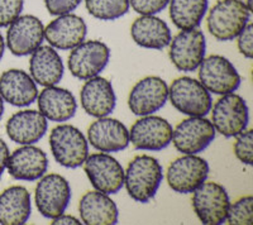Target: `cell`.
<instances>
[{"instance_id": "836d02e7", "label": "cell", "mask_w": 253, "mask_h": 225, "mask_svg": "<svg viewBox=\"0 0 253 225\" xmlns=\"http://www.w3.org/2000/svg\"><path fill=\"white\" fill-rule=\"evenodd\" d=\"M81 1L83 0H44V5L49 14L58 17L76 10Z\"/></svg>"}, {"instance_id": "ffe728a7", "label": "cell", "mask_w": 253, "mask_h": 225, "mask_svg": "<svg viewBox=\"0 0 253 225\" xmlns=\"http://www.w3.org/2000/svg\"><path fill=\"white\" fill-rule=\"evenodd\" d=\"M84 112L92 118H103L112 114L117 105L114 87L108 78L95 76L85 81L80 91Z\"/></svg>"}, {"instance_id": "f546056e", "label": "cell", "mask_w": 253, "mask_h": 225, "mask_svg": "<svg viewBox=\"0 0 253 225\" xmlns=\"http://www.w3.org/2000/svg\"><path fill=\"white\" fill-rule=\"evenodd\" d=\"M225 223L230 225H252L253 224V196L247 195L233 204L230 202Z\"/></svg>"}, {"instance_id": "d4e9b609", "label": "cell", "mask_w": 253, "mask_h": 225, "mask_svg": "<svg viewBox=\"0 0 253 225\" xmlns=\"http://www.w3.org/2000/svg\"><path fill=\"white\" fill-rule=\"evenodd\" d=\"M29 71L36 84L48 87L55 86L62 80L65 66L56 48L48 44V46H40L32 53L29 61Z\"/></svg>"}, {"instance_id": "8d00e7d4", "label": "cell", "mask_w": 253, "mask_h": 225, "mask_svg": "<svg viewBox=\"0 0 253 225\" xmlns=\"http://www.w3.org/2000/svg\"><path fill=\"white\" fill-rule=\"evenodd\" d=\"M53 225H80L81 222L78 218L72 217V215H66V214H61L60 217L52 219Z\"/></svg>"}, {"instance_id": "ac0fdd59", "label": "cell", "mask_w": 253, "mask_h": 225, "mask_svg": "<svg viewBox=\"0 0 253 225\" xmlns=\"http://www.w3.org/2000/svg\"><path fill=\"white\" fill-rule=\"evenodd\" d=\"M6 170L18 181H38L48 170V158L46 153L36 146H22L9 154Z\"/></svg>"}, {"instance_id": "f35d334b", "label": "cell", "mask_w": 253, "mask_h": 225, "mask_svg": "<svg viewBox=\"0 0 253 225\" xmlns=\"http://www.w3.org/2000/svg\"><path fill=\"white\" fill-rule=\"evenodd\" d=\"M3 114H4V100L3 98L0 96V120L3 118Z\"/></svg>"}, {"instance_id": "4fadbf2b", "label": "cell", "mask_w": 253, "mask_h": 225, "mask_svg": "<svg viewBox=\"0 0 253 225\" xmlns=\"http://www.w3.org/2000/svg\"><path fill=\"white\" fill-rule=\"evenodd\" d=\"M172 125L157 115H144L134 121L129 130V143L138 150L158 152L172 142Z\"/></svg>"}, {"instance_id": "ba28073f", "label": "cell", "mask_w": 253, "mask_h": 225, "mask_svg": "<svg viewBox=\"0 0 253 225\" xmlns=\"http://www.w3.org/2000/svg\"><path fill=\"white\" fill-rule=\"evenodd\" d=\"M169 57L173 66L181 73L198 70L207 52V39L198 28L180 31L170 42Z\"/></svg>"}, {"instance_id": "5b68a950", "label": "cell", "mask_w": 253, "mask_h": 225, "mask_svg": "<svg viewBox=\"0 0 253 225\" xmlns=\"http://www.w3.org/2000/svg\"><path fill=\"white\" fill-rule=\"evenodd\" d=\"M211 123L215 132L225 138H233L248 128L250 109L246 100L234 93L220 95L211 105Z\"/></svg>"}, {"instance_id": "d6a6232c", "label": "cell", "mask_w": 253, "mask_h": 225, "mask_svg": "<svg viewBox=\"0 0 253 225\" xmlns=\"http://www.w3.org/2000/svg\"><path fill=\"white\" fill-rule=\"evenodd\" d=\"M170 0H129V6L141 15H156L161 13Z\"/></svg>"}, {"instance_id": "30bf717a", "label": "cell", "mask_w": 253, "mask_h": 225, "mask_svg": "<svg viewBox=\"0 0 253 225\" xmlns=\"http://www.w3.org/2000/svg\"><path fill=\"white\" fill-rule=\"evenodd\" d=\"M84 171L95 190L114 195L124 186V168L109 153H92L84 162Z\"/></svg>"}, {"instance_id": "6da1fadb", "label": "cell", "mask_w": 253, "mask_h": 225, "mask_svg": "<svg viewBox=\"0 0 253 225\" xmlns=\"http://www.w3.org/2000/svg\"><path fill=\"white\" fill-rule=\"evenodd\" d=\"M164 181V168L157 158L148 154L137 156L124 170V186L134 201L147 204L156 196Z\"/></svg>"}, {"instance_id": "484cf974", "label": "cell", "mask_w": 253, "mask_h": 225, "mask_svg": "<svg viewBox=\"0 0 253 225\" xmlns=\"http://www.w3.org/2000/svg\"><path fill=\"white\" fill-rule=\"evenodd\" d=\"M130 36L135 44L147 49H164L172 39L170 27L156 15H141L132 23Z\"/></svg>"}, {"instance_id": "1f68e13d", "label": "cell", "mask_w": 253, "mask_h": 225, "mask_svg": "<svg viewBox=\"0 0 253 225\" xmlns=\"http://www.w3.org/2000/svg\"><path fill=\"white\" fill-rule=\"evenodd\" d=\"M24 0H0V28H5L23 10Z\"/></svg>"}, {"instance_id": "3957f363", "label": "cell", "mask_w": 253, "mask_h": 225, "mask_svg": "<svg viewBox=\"0 0 253 225\" xmlns=\"http://www.w3.org/2000/svg\"><path fill=\"white\" fill-rule=\"evenodd\" d=\"M49 148L58 165L65 168H79L89 156V142L79 128L60 124L49 134Z\"/></svg>"}, {"instance_id": "7a4b0ae2", "label": "cell", "mask_w": 253, "mask_h": 225, "mask_svg": "<svg viewBox=\"0 0 253 225\" xmlns=\"http://www.w3.org/2000/svg\"><path fill=\"white\" fill-rule=\"evenodd\" d=\"M251 10L242 0H218L207 17L208 31L216 40L228 42L238 37L250 23Z\"/></svg>"}, {"instance_id": "2e32d148", "label": "cell", "mask_w": 253, "mask_h": 225, "mask_svg": "<svg viewBox=\"0 0 253 225\" xmlns=\"http://www.w3.org/2000/svg\"><path fill=\"white\" fill-rule=\"evenodd\" d=\"M169 100V85L158 76H147L130 90L128 108L137 116L155 114Z\"/></svg>"}, {"instance_id": "277c9868", "label": "cell", "mask_w": 253, "mask_h": 225, "mask_svg": "<svg viewBox=\"0 0 253 225\" xmlns=\"http://www.w3.org/2000/svg\"><path fill=\"white\" fill-rule=\"evenodd\" d=\"M169 100L177 112L187 116H205L210 112L213 99L199 80L182 76L169 87Z\"/></svg>"}, {"instance_id": "603a6c76", "label": "cell", "mask_w": 253, "mask_h": 225, "mask_svg": "<svg viewBox=\"0 0 253 225\" xmlns=\"http://www.w3.org/2000/svg\"><path fill=\"white\" fill-rule=\"evenodd\" d=\"M38 109L47 120L63 123L74 118L78 110V103L74 94L58 86L44 87L37 96Z\"/></svg>"}, {"instance_id": "ab89813d", "label": "cell", "mask_w": 253, "mask_h": 225, "mask_svg": "<svg viewBox=\"0 0 253 225\" xmlns=\"http://www.w3.org/2000/svg\"><path fill=\"white\" fill-rule=\"evenodd\" d=\"M246 5H247V8L250 9L251 13H252L253 10V4H252V0H247V3H246Z\"/></svg>"}, {"instance_id": "8fae6325", "label": "cell", "mask_w": 253, "mask_h": 225, "mask_svg": "<svg viewBox=\"0 0 253 225\" xmlns=\"http://www.w3.org/2000/svg\"><path fill=\"white\" fill-rule=\"evenodd\" d=\"M199 69V81L210 94L225 95L241 86V75L227 57L211 55L204 58Z\"/></svg>"}, {"instance_id": "cb8c5ba5", "label": "cell", "mask_w": 253, "mask_h": 225, "mask_svg": "<svg viewBox=\"0 0 253 225\" xmlns=\"http://www.w3.org/2000/svg\"><path fill=\"white\" fill-rule=\"evenodd\" d=\"M81 222L86 225H114L118 223L119 210L108 193L87 191L79 202Z\"/></svg>"}, {"instance_id": "52a82bcc", "label": "cell", "mask_w": 253, "mask_h": 225, "mask_svg": "<svg viewBox=\"0 0 253 225\" xmlns=\"http://www.w3.org/2000/svg\"><path fill=\"white\" fill-rule=\"evenodd\" d=\"M71 186L57 173L44 175L38 180L35 191V202L42 217L55 219L66 211L71 201Z\"/></svg>"}, {"instance_id": "e0dca14e", "label": "cell", "mask_w": 253, "mask_h": 225, "mask_svg": "<svg viewBox=\"0 0 253 225\" xmlns=\"http://www.w3.org/2000/svg\"><path fill=\"white\" fill-rule=\"evenodd\" d=\"M87 35L85 20L76 14L58 15L44 27V39L51 47L61 51H69L83 43Z\"/></svg>"}, {"instance_id": "74e56055", "label": "cell", "mask_w": 253, "mask_h": 225, "mask_svg": "<svg viewBox=\"0 0 253 225\" xmlns=\"http://www.w3.org/2000/svg\"><path fill=\"white\" fill-rule=\"evenodd\" d=\"M4 52H5V40H4L1 33H0V61H1V58H3Z\"/></svg>"}, {"instance_id": "4316f807", "label": "cell", "mask_w": 253, "mask_h": 225, "mask_svg": "<svg viewBox=\"0 0 253 225\" xmlns=\"http://www.w3.org/2000/svg\"><path fill=\"white\" fill-rule=\"evenodd\" d=\"M31 214V193L26 188L10 186L0 193V224L23 225Z\"/></svg>"}, {"instance_id": "e575fe53", "label": "cell", "mask_w": 253, "mask_h": 225, "mask_svg": "<svg viewBox=\"0 0 253 225\" xmlns=\"http://www.w3.org/2000/svg\"><path fill=\"white\" fill-rule=\"evenodd\" d=\"M237 39L239 53L243 55V57L251 60L253 57V24L251 22L239 33Z\"/></svg>"}, {"instance_id": "d590c367", "label": "cell", "mask_w": 253, "mask_h": 225, "mask_svg": "<svg viewBox=\"0 0 253 225\" xmlns=\"http://www.w3.org/2000/svg\"><path fill=\"white\" fill-rule=\"evenodd\" d=\"M9 147L3 139L0 138V179L3 176L4 171L6 168V163H8L9 158Z\"/></svg>"}, {"instance_id": "4dcf8cb0", "label": "cell", "mask_w": 253, "mask_h": 225, "mask_svg": "<svg viewBox=\"0 0 253 225\" xmlns=\"http://www.w3.org/2000/svg\"><path fill=\"white\" fill-rule=\"evenodd\" d=\"M234 154L246 166H252L253 163V130L246 129L238 136L234 137Z\"/></svg>"}, {"instance_id": "5bb4252c", "label": "cell", "mask_w": 253, "mask_h": 225, "mask_svg": "<svg viewBox=\"0 0 253 225\" xmlns=\"http://www.w3.org/2000/svg\"><path fill=\"white\" fill-rule=\"evenodd\" d=\"M215 128L205 116H189L173 129L172 143L182 154H199L215 138Z\"/></svg>"}, {"instance_id": "44dd1931", "label": "cell", "mask_w": 253, "mask_h": 225, "mask_svg": "<svg viewBox=\"0 0 253 225\" xmlns=\"http://www.w3.org/2000/svg\"><path fill=\"white\" fill-rule=\"evenodd\" d=\"M48 129V121L38 110H20L8 119L5 130L10 141L20 146L36 145Z\"/></svg>"}, {"instance_id": "9a60e30c", "label": "cell", "mask_w": 253, "mask_h": 225, "mask_svg": "<svg viewBox=\"0 0 253 225\" xmlns=\"http://www.w3.org/2000/svg\"><path fill=\"white\" fill-rule=\"evenodd\" d=\"M43 40L44 26L35 15H19L8 26L6 47L18 57L32 55Z\"/></svg>"}, {"instance_id": "f1b7e54d", "label": "cell", "mask_w": 253, "mask_h": 225, "mask_svg": "<svg viewBox=\"0 0 253 225\" xmlns=\"http://www.w3.org/2000/svg\"><path fill=\"white\" fill-rule=\"evenodd\" d=\"M86 10L99 20H117L129 12V0H85Z\"/></svg>"}, {"instance_id": "7c38bea8", "label": "cell", "mask_w": 253, "mask_h": 225, "mask_svg": "<svg viewBox=\"0 0 253 225\" xmlns=\"http://www.w3.org/2000/svg\"><path fill=\"white\" fill-rule=\"evenodd\" d=\"M209 176V163L198 154H184L169 166L167 184L177 193H193Z\"/></svg>"}, {"instance_id": "7402d4cb", "label": "cell", "mask_w": 253, "mask_h": 225, "mask_svg": "<svg viewBox=\"0 0 253 225\" xmlns=\"http://www.w3.org/2000/svg\"><path fill=\"white\" fill-rule=\"evenodd\" d=\"M0 96L13 107H28L37 100L38 87L26 71L10 69L0 75Z\"/></svg>"}, {"instance_id": "d6986e66", "label": "cell", "mask_w": 253, "mask_h": 225, "mask_svg": "<svg viewBox=\"0 0 253 225\" xmlns=\"http://www.w3.org/2000/svg\"><path fill=\"white\" fill-rule=\"evenodd\" d=\"M87 142L99 152H121L129 146V130L118 119L103 116L89 127Z\"/></svg>"}, {"instance_id": "9c48e42d", "label": "cell", "mask_w": 253, "mask_h": 225, "mask_svg": "<svg viewBox=\"0 0 253 225\" xmlns=\"http://www.w3.org/2000/svg\"><path fill=\"white\" fill-rule=\"evenodd\" d=\"M110 61V48L98 39L84 40L71 49L67 66L74 77L86 81L99 76Z\"/></svg>"}, {"instance_id": "83f0119b", "label": "cell", "mask_w": 253, "mask_h": 225, "mask_svg": "<svg viewBox=\"0 0 253 225\" xmlns=\"http://www.w3.org/2000/svg\"><path fill=\"white\" fill-rule=\"evenodd\" d=\"M209 0H170V18L180 31L198 28L208 12Z\"/></svg>"}, {"instance_id": "8992f818", "label": "cell", "mask_w": 253, "mask_h": 225, "mask_svg": "<svg viewBox=\"0 0 253 225\" xmlns=\"http://www.w3.org/2000/svg\"><path fill=\"white\" fill-rule=\"evenodd\" d=\"M193 208L199 220L205 225H221L225 223L230 199L225 188L218 182L205 181L193 192Z\"/></svg>"}]
</instances>
